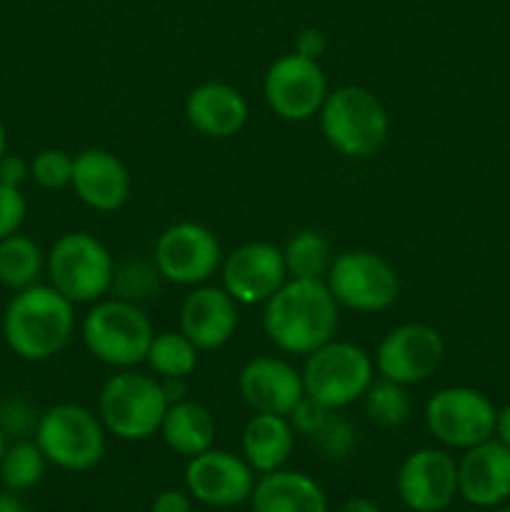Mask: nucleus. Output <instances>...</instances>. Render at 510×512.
Returning a JSON list of instances; mask_svg holds the SVG:
<instances>
[{
  "mask_svg": "<svg viewBox=\"0 0 510 512\" xmlns=\"http://www.w3.org/2000/svg\"><path fill=\"white\" fill-rule=\"evenodd\" d=\"M340 305L325 280L288 278L263 305V333L288 355H310L335 338Z\"/></svg>",
  "mask_w": 510,
  "mask_h": 512,
  "instance_id": "1",
  "label": "nucleus"
},
{
  "mask_svg": "<svg viewBox=\"0 0 510 512\" xmlns=\"http://www.w3.org/2000/svg\"><path fill=\"white\" fill-rule=\"evenodd\" d=\"M75 325V303L50 283H35L15 290L5 305L0 330L15 358L25 363H45L68 348Z\"/></svg>",
  "mask_w": 510,
  "mask_h": 512,
  "instance_id": "2",
  "label": "nucleus"
},
{
  "mask_svg": "<svg viewBox=\"0 0 510 512\" xmlns=\"http://www.w3.org/2000/svg\"><path fill=\"white\" fill-rule=\"evenodd\" d=\"M320 133L330 148L350 160L373 158L390 133V115L383 100L363 85L330 90L318 113Z\"/></svg>",
  "mask_w": 510,
  "mask_h": 512,
  "instance_id": "3",
  "label": "nucleus"
},
{
  "mask_svg": "<svg viewBox=\"0 0 510 512\" xmlns=\"http://www.w3.org/2000/svg\"><path fill=\"white\" fill-rule=\"evenodd\" d=\"M155 330L138 303L123 298H103L88 308L80 320L85 350L98 363L113 370L138 368L145 363Z\"/></svg>",
  "mask_w": 510,
  "mask_h": 512,
  "instance_id": "4",
  "label": "nucleus"
},
{
  "mask_svg": "<svg viewBox=\"0 0 510 512\" xmlns=\"http://www.w3.org/2000/svg\"><path fill=\"white\" fill-rule=\"evenodd\" d=\"M168 405L158 375L138 368L115 370L100 388L98 418L113 438L140 443L158 435Z\"/></svg>",
  "mask_w": 510,
  "mask_h": 512,
  "instance_id": "5",
  "label": "nucleus"
},
{
  "mask_svg": "<svg viewBox=\"0 0 510 512\" xmlns=\"http://www.w3.org/2000/svg\"><path fill=\"white\" fill-rule=\"evenodd\" d=\"M113 253L88 230L63 233L45 253L48 283L75 305H93L108 298L115 278Z\"/></svg>",
  "mask_w": 510,
  "mask_h": 512,
  "instance_id": "6",
  "label": "nucleus"
},
{
  "mask_svg": "<svg viewBox=\"0 0 510 512\" xmlns=\"http://www.w3.org/2000/svg\"><path fill=\"white\" fill-rule=\"evenodd\" d=\"M33 440L50 465L85 473L100 465L108 448V430L98 413L78 403H58L40 413Z\"/></svg>",
  "mask_w": 510,
  "mask_h": 512,
  "instance_id": "7",
  "label": "nucleus"
},
{
  "mask_svg": "<svg viewBox=\"0 0 510 512\" xmlns=\"http://www.w3.org/2000/svg\"><path fill=\"white\" fill-rule=\"evenodd\" d=\"M305 395L318 400L328 410H345L363 400L365 390L375 380V360L350 340H328L305 355L300 368Z\"/></svg>",
  "mask_w": 510,
  "mask_h": 512,
  "instance_id": "8",
  "label": "nucleus"
},
{
  "mask_svg": "<svg viewBox=\"0 0 510 512\" xmlns=\"http://www.w3.org/2000/svg\"><path fill=\"white\" fill-rule=\"evenodd\" d=\"M325 285L335 303L350 313L373 315L393 308L400 298V275L395 265L373 250H343L333 258Z\"/></svg>",
  "mask_w": 510,
  "mask_h": 512,
  "instance_id": "9",
  "label": "nucleus"
},
{
  "mask_svg": "<svg viewBox=\"0 0 510 512\" xmlns=\"http://www.w3.org/2000/svg\"><path fill=\"white\" fill-rule=\"evenodd\" d=\"M423 418L428 433L443 448L468 450L493 438L498 410L480 390L448 385L430 395Z\"/></svg>",
  "mask_w": 510,
  "mask_h": 512,
  "instance_id": "10",
  "label": "nucleus"
},
{
  "mask_svg": "<svg viewBox=\"0 0 510 512\" xmlns=\"http://www.w3.org/2000/svg\"><path fill=\"white\" fill-rule=\"evenodd\" d=\"M223 255V245L208 225L195 223V220H180V223L168 225L158 235L153 248V263L165 283L195 288L220 273Z\"/></svg>",
  "mask_w": 510,
  "mask_h": 512,
  "instance_id": "11",
  "label": "nucleus"
},
{
  "mask_svg": "<svg viewBox=\"0 0 510 512\" xmlns=\"http://www.w3.org/2000/svg\"><path fill=\"white\" fill-rule=\"evenodd\" d=\"M328 93V78L320 60L303 58L295 50L275 58L263 75L265 103L285 123L318 118Z\"/></svg>",
  "mask_w": 510,
  "mask_h": 512,
  "instance_id": "12",
  "label": "nucleus"
},
{
  "mask_svg": "<svg viewBox=\"0 0 510 512\" xmlns=\"http://www.w3.org/2000/svg\"><path fill=\"white\" fill-rule=\"evenodd\" d=\"M445 340L433 325L403 323L388 330L375 348V373L393 383H425L443 365Z\"/></svg>",
  "mask_w": 510,
  "mask_h": 512,
  "instance_id": "13",
  "label": "nucleus"
},
{
  "mask_svg": "<svg viewBox=\"0 0 510 512\" xmlns=\"http://www.w3.org/2000/svg\"><path fill=\"white\" fill-rule=\"evenodd\" d=\"M288 280L283 248L268 240H250L223 255L220 285L238 305H265Z\"/></svg>",
  "mask_w": 510,
  "mask_h": 512,
  "instance_id": "14",
  "label": "nucleus"
},
{
  "mask_svg": "<svg viewBox=\"0 0 510 512\" xmlns=\"http://www.w3.org/2000/svg\"><path fill=\"white\" fill-rule=\"evenodd\" d=\"M258 473L245 463L243 455L210 448L185 465V490L190 498L208 508L225 510L248 503Z\"/></svg>",
  "mask_w": 510,
  "mask_h": 512,
  "instance_id": "15",
  "label": "nucleus"
},
{
  "mask_svg": "<svg viewBox=\"0 0 510 512\" xmlns=\"http://www.w3.org/2000/svg\"><path fill=\"white\" fill-rule=\"evenodd\" d=\"M400 503L413 512H443L458 498V460L443 448L413 450L395 475Z\"/></svg>",
  "mask_w": 510,
  "mask_h": 512,
  "instance_id": "16",
  "label": "nucleus"
},
{
  "mask_svg": "<svg viewBox=\"0 0 510 512\" xmlns=\"http://www.w3.org/2000/svg\"><path fill=\"white\" fill-rule=\"evenodd\" d=\"M238 393L253 413L288 415L305 395L303 375L278 355H258L238 373Z\"/></svg>",
  "mask_w": 510,
  "mask_h": 512,
  "instance_id": "17",
  "label": "nucleus"
},
{
  "mask_svg": "<svg viewBox=\"0 0 510 512\" xmlns=\"http://www.w3.org/2000/svg\"><path fill=\"white\" fill-rule=\"evenodd\" d=\"M238 308L223 285H195L180 305L178 330L198 350H220L238 330Z\"/></svg>",
  "mask_w": 510,
  "mask_h": 512,
  "instance_id": "18",
  "label": "nucleus"
},
{
  "mask_svg": "<svg viewBox=\"0 0 510 512\" xmlns=\"http://www.w3.org/2000/svg\"><path fill=\"white\" fill-rule=\"evenodd\" d=\"M70 188L95 213H115L133 193V175L110 150L85 148L75 155Z\"/></svg>",
  "mask_w": 510,
  "mask_h": 512,
  "instance_id": "19",
  "label": "nucleus"
},
{
  "mask_svg": "<svg viewBox=\"0 0 510 512\" xmlns=\"http://www.w3.org/2000/svg\"><path fill=\"white\" fill-rule=\"evenodd\" d=\"M458 495L475 508H498L510 498V448L498 438L463 450Z\"/></svg>",
  "mask_w": 510,
  "mask_h": 512,
  "instance_id": "20",
  "label": "nucleus"
},
{
  "mask_svg": "<svg viewBox=\"0 0 510 512\" xmlns=\"http://www.w3.org/2000/svg\"><path fill=\"white\" fill-rule=\"evenodd\" d=\"M248 100L235 85L205 80L185 98V120L195 133L210 140L235 138L248 123Z\"/></svg>",
  "mask_w": 510,
  "mask_h": 512,
  "instance_id": "21",
  "label": "nucleus"
},
{
  "mask_svg": "<svg viewBox=\"0 0 510 512\" xmlns=\"http://www.w3.org/2000/svg\"><path fill=\"white\" fill-rule=\"evenodd\" d=\"M248 503L253 512H330L323 485L288 468L258 475Z\"/></svg>",
  "mask_w": 510,
  "mask_h": 512,
  "instance_id": "22",
  "label": "nucleus"
},
{
  "mask_svg": "<svg viewBox=\"0 0 510 512\" xmlns=\"http://www.w3.org/2000/svg\"><path fill=\"white\" fill-rule=\"evenodd\" d=\"M295 438L298 433L290 425L288 415L253 413L240 435V455L258 475L273 473L288 465L295 450Z\"/></svg>",
  "mask_w": 510,
  "mask_h": 512,
  "instance_id": "23",
  "label": "nucleus"
},
{
  "mask_svg": "<svg viewBox=\"0 0 510 512\" xmlns=\"http://www.w3.org/2000/svg\"><path fill=\"white\" fill-rule=\"evenodd\" d=\"M158 435L163 438L165 448L190 460L205 450L215 448L218 423L203 403L185 398L168 405Z\"/></svg>",
  "mask_w": 510,
  "mask_h": 512,
  "instance_id": "24",
  "label": "nucleus"
},
{
  "mask_svg": "<svg viewBox=\"0 0 510 512\" xmlns=\"http://www.w3.org/2000/svg\"><path fill=\"white\" fill-rule=\"evenodd\" d=\"M285 268L288 278H305V280H325L330 265H333V248L323 230L303 228L295 230L283 245Z\"/></svg>",
  "mask_w": 510,
  "mask_h": 512,
  "instance_id": "25",
  "label": "nucleus"
},
{
  "mask_svg": "<svg viewBox=\"0 0 510 512\" xmlns=\"http://www.w3.org/2000/svg\"><path fill=\"white\" fill-rule=\"evenodd\" d=\"M45 270V253L30 235L15 233L0 240V285L23 290L40 283Z\"/></svg>",
  "mask_w": 510,
  "mask_h": 512,
  "instance_id": "26",
  "label": "nucleus"
},
{
  "mask_svg": "<svg viewBox=\"0 0 510 512\" xmlns=\"http://www.w3.org/2000/svg\"><path fill=\"white\" fill-rule=\"evenodd\" d=\"M198 353L200 350L180 330H165V333L153 335L148 355H145V363H148L150 373L158 375L160 380H188V375H193V370L198 368Z\"/></svg>",
  "mask_w": 510,
  "mask_h": 512,
  "instance_id": "27",
  "label": "nucleus"
},
{
  "mask_svg": "<svg viewBox=\"0 0 510 512\" xmlns=\"http://www.w3.org/2000/svg\"><path fill=\"white\" fill-rule=\"evenodd\" d=\"M363 410L368 420L378 428L393 430L400 428L410 420L413 403H410L408 388L400 383H393L388 378H375L370 388L363 395Z\"/></svg>",
  "mask_w": 510,
  "mask_h": 512,
  "instance_id": "28",
  "label": "nucleus"
},
{
  "mask_svg": "<svg viewBox=\"0 0 510 512\" xmlns=\"http://www.w3.org/2000/svg\"><path fill=\"white\" fill-rule=\"evenodd\" d=\"M45 468H48V460L35 440H15L5 448L3 460H0V480L13 493H25L43 480Z\"/></svg>",
  "mask_w": 510,
  "mask_h": 512,
  "instance_id": "29",
  "label": "nucleus"
},
{
  "mask_svg": "<svg viewBox=\"0 0 510 512\" xmlns=\"http://www.w3.org/2000/svg\"><path fill=\"white\" fill-rule=\"evenodd\" d=\"M160 273L155 268L153 260H128V263H120L115 268V278H113V290L115 298L130 300V303H140V300L150 298V295L158 290L160 283Z\"/></svg>",
  "mask_w": 510,
  "mask_h": 512,
  "instance_id": "30",
  "label": "nucleus"
},
{
  "mask_svg": "<svg viewBox=\"0 0 510 512\" xmlns=\"http://www.w3.org/2000/svg\"><path fill=\"white\" fill-rule=\"evenodd\" d=\"M75 155L60 148H43L30 158V180L43 190L70 188Z\"/></svg>",
  "mask_w": 510,
  "mask_h": 512,
  "instance_id": "31",
  "label": "nucleus"
},
{
  "mask_svg": "<svg viewBox=\"0 0 510 512\" xmlns=\"http://www.w3.org/2000/svg\"><path fill=\"white\" fill-rule=\"evenodd\" d=\"M318 448V453L328 460H343L353 453L355 448V428L340 410H330L325 423L320 425L318 433L308 438Z\"/></svg>",
  "mask_w": 510,
  "mask_h": 512,
  "instance_id": "32",
  "label": "nucleus"
},
{
  "mask_svg": "<svg viewBox=\"0 0 510 512\" xmlns=\"http://www.w3.org/2000/svg\"><path fill=\"white\" fill-rule=\"evenodd\" d=\"M38 418L40 413H35L33 405L20 398H8L0 403V428L8 438L23 440L28 435H35Z\"/></svg>",
  "mask_w": 510,
  "mask_h": 512,
  "instance_id": "33",
  "label": "nucleus"
},
{
  "mask_svg": "<svg viewBox=\"0 0 510 512\" xmlns=\"http://www.w3.org/2000/svg\"><path fill=\"white\" fill-rule=\"evenodd\" d=\"M25 218H28V200L23 190L0 183V240L20 233Z\"/></svg>",
  "mask_w": 510,
  "mask_h": 512,
  "instance_id": "34",
  "label": "nucleus"
},
{
  "mask_svg": "<svg viewBox=\"0 0 510 512\" xmlns=\"http://www.w3.org/2000/svg\"><path fill=\"white\" fill-rule=\"evenodd\" d=\"M328 415H330V410L325 408V405H320L318 400L303 395V398L298 400V405H295V408L288 413V420H290V425H293L295 433L303 435V438H313V435L318 433L320 425L325 423V418H328Z\"/></svg>",
  "mask_w": 510,
  "mask_h": 512,
  "instance_id": "35",
  "label": "nucleus"
},
{
  "mask_svg": "<svg viewBox=\"0 0 510 512\" xmlns=\"http://www.w3.org/2000/svg\"><path fill=\"white\" fill-rule=\"evenodd\" d=\"M25 180H30V160L23 155L5 153L0 158V183L10 188H23Z\"/></svg>",
  "mask_w": 510,
  "mask_h": 512,
  "instance_id": "36",
  "label": "nucleus"
},
{
  "mask_svg": "<svg viewBox=\"0 0 510 512\" xmlns=\"http://www.w3.org/2000/svg\"><path fill=\"white\" fill-rule=\"evenodd\" d=\"M150 512H195L193 510V498H190L188 490L170 488L163 493L155 495Z\"/></svg>",
  "mask_w": 510,
  "mask_h": 512,
  "instance_id": "37",
  "label": "nucleus"
},
{
  "mask_svg": "<svg viewBox=\"0 0 510 512\" xmlns=\"http://www.w3.org/2000/svg\"><path fill=\"white\" fill-rule=\"evenodd\" d=\"M325 50H328V40H325V35L318 28H303L298 38H295V53L303 55V58L320 60Z\"/></svg>",
  "mask_w": 510,
  "mask_h": 512,
  "instance_id": "38",
  "label": "nucleus"
},
{
  "mask_svg": "<svg viewBox=\"0 0 510 512\" xmlns=\"http://www.w3.org/2000/svg\"><path fill=\"white\" fill-rule=\"evenodd\" d=\"M165 390L168 403H178V400L188 398V388H185V378H163L160 380Z\"/></svg>",
  "mask_w": 510,
  "mask_h": 512,
  "instance_id": "39",
  "label": "nucleus"
},
{
  "mask_svg": "<svg viewBox=\"0 0 510 512\" xmlns=\"http://www.w3.org/2000/svg\"><path fill=\"white\" fill-rule=\"evenodd\" d=\"M493 438H498L505 448H510V405H505L503 410H498Z\"/></svg>",
  "mask_w": 510,
  "mask_h": 512,
  "instance_id": "40",
  "label": "nucleus"
},
{
  "mask_svg": "<svg viewBox=\"0 0 510 512\" xmlns=\"http://www.w3.org/2000/svg\"><path fill=\"white\" fill-rule=\"evenodd\" d=\"M335 512H383V510H380L378 505L368 498H350V500H345V503L340 505Z\"/></svg>",
  "mask_w": 510,
  "mask_h": 512,
  "instance_id": "41",
  "label": "nucleus"
},
{
  "mask_svg": "<svg viewBox=\"0 0 510 512\" xmlns=\"http://www.w3.org/2000/svg\"><path fill=\"white\" fill-rule=\"evenodd\" d=\"M0 512H25V505L18 498V493H13V490L0 493Z\"/></svg>",
  "mask_w": 510,
  "mask_h": 512,
  "instance_id": "42",
  "label": "nucleus"
},
{
  "mask_svg": "<svg viewBox=\"0 0 510 512\" xmlns=\"http://www.w3.org/2000/svg\"><path fill=\"white\" fill-rule=\"evenodd\" d=\"M8 153V130H5L3 120H0V158Z\"/></svg>",
  "mask_w": 510,
  "mask_h": 512,
  "instance_id": "43",
  "label": "nucleus"
},
{
  "mask_svg": "<svg viewBox=\"0 0 510 512\" xmlns=\"http://www.w3.org/2000/svg\"><path fill=\"white\" fill-rule=\"evenodd\" d=\"M5 448H8V435H5L3 428H0V460H3Z\"/></svg>",
  "mask_w": 510,
  "mask_h": 512,
  "instance_id": "44",
  "label": "nucleus"
},
{
  "mask_svg": "<svg viewBox=\"0 0 510 512\" xmlns=\"http://www.w3.org/2000/svg\"><path fill=\"white\" fill-rule=\"evenodd\" d=\"M495 512H510V508H498Z\"/></svg>",
  "mask_w": 510,
  "mask_h": 512,
  "instance_id": "45",
  "label": "nucleus"
}]
</instances>
